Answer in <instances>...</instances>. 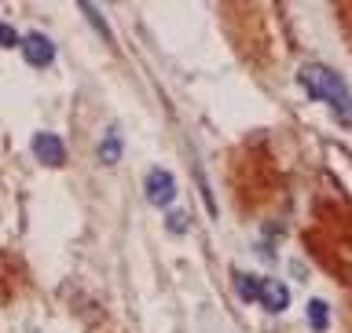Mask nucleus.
Segmentation results:
<instances>
[{"label": "nucleus", "mask_w": 352, "mask_h": 333, "mask_svg": "<svg viewBox=\"0 0 352 333\" xmlns=\"http://www.w3.org/2000/svg\"><path fill=\"white\" fill-rule=\"evenodd\" d=\"M297 81L305 84V92L312 99H323V103L338 114L341 125H352V92L345 88L341 81V73H334L330 66H305L301 73H297Z\"/></svg>", "instance_id": "1"}, {"label": "nucleus", "mask_w": 352, "mask_h": 333, "mask_svg": "<svg viewBox=\"0 0 352 333\" xmlns=\"http://www.w3.org/2000/svg\"><path fill=\"white\" fill-rule=\"evenodd\" d=\"M184 220H187L184 213H173V216H169V224H165V227H169L173 235H184V231H187V224H184Z\"/></svg>", "instance_id": "10"}, {"label": "nucleus", "mask_w": 352, "mask_h": 333, "mask_svg": "<svg viewBox=\"0 0 352 333\" xmlns=\"http://www.w3.org/2000/svg\"><path fill=\"white\" fill-rule=\"evenodd\" d=\"M15 44H19V33L8 22H0V48H15Z\"/></svg>", "instance_id": "9"}, {"label": "nucleus", "mask_w": 352, "mask_h": 333, "mask_svg": "<svg viewBox=\"0 0 352 333\" xmlns=\"http://www.w3.org/2000/svg\"><path fill=\"white\" fill-rule=\"evenodd\" d=\"M99 158H103V165H114L121 158V139L118 132H110V136L103 139V147H99Z\"/></svg>", "instance_id": "7"}, {"label": "nucleus", "mask_w": 352, "mask_h": 333, "mask_svg": "<svg viewBox=\"0 0 352 333\" xmlns=\"http://www.w3.org/2000/svg\"><path fill=\"white\" fill-rule=\"evenodd\" d=\"M327 323H330L327 304L323 301H312V304H308V326H312V330H327Z\"/></svg>", "instance_id": "8"}, {"label": "nucleus", "mask_w": 352, "mask_h": 333, "mask_svg": "<svg viewBox=\"0 0 352 333\" xmlns=\"http://www.w3.org/2000/svg\"><path fill=\"white\" fill-rule=\"evenodd\" d=\"M19 48H22L30 66H48L55 59V44L44 37V33H26V37L19 41Z\"/></svg>", "instance_id": "3"}, {"label": "nucleus", "mask_w": 352, "mask_h": 333, "mask_svg": "<svg viewBox=\"0 0 352 333\" xmlns=\"http://www.w3.org/2000/svg\"><path fill=\"white\" fill-rule=\"evenodd\" d=\"M257 290H261V279H253V275H246V271L235 275V293L242 297V301H257Z\"/></svg>", "instance_id": "6"}, {"label": "nucleus", "mask_w": 352, "mask_h": 333, "mask_svg": "<svg viewBox=\"0 0 352 333\" xmlns=\"http://www.w3.org/2000/svg\"><path fill=\"white\" fill-rule=\"evenodd\" d=\"M143 191H147V202H151V205H169L173 198H176V180H173V172L151 169L147 180H143Z\"/></svg>", "instance_id": "2"}, {"label": "nucleus", "mask_w": 352, "mask_h": 333, "mask_svg": "<svg viewBox=\"0 0 352 333\" xmlns=\"http://www.w3.org/2000/svg\"><path fill=\"white\" fill-rule=\"evenodd\" d=\"M33 154H37V161L52 165V169L66 161V147H63V139H59V136H52V132H37V136H33Z\"/></svg>", "instance_id": "4"}, {"label": "nucleus", "mask_w": 352, "mask_h": 333, "mask_svg": "<svg viewBox=\"0 0 352 333\" xmlns=\"http://www.w3.org/2000/svg\"><path fill=\"white\" fill-rule=\"evenodd\" d=\"M257 304H264L268 312H283V308L290 304V293H286V286H283V282H275V279H261Z\"/></svg>", "instance_id": "5"}]
</instances>
